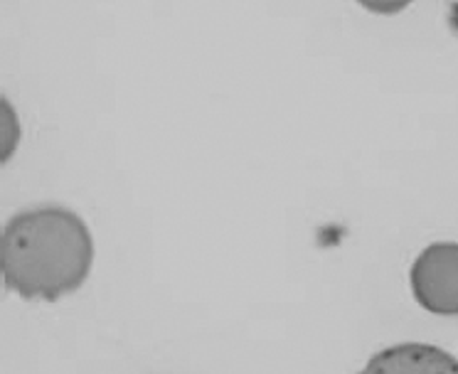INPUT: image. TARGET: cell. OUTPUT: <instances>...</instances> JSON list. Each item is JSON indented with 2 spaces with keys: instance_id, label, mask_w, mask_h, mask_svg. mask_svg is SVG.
<instances>
[{
  "instance_id": "cell-1",
  "label": "cell",
  "mask_w": 458,
  "mask_h": 374,
  "mask_svg": "<svg viewBox=\"0 0 458 374\" xmlns=\"http://www.w3.org/2000/svg\"><path fill=\"white\" fill-rule=\"evenodd\" d=\"M94 242L87 222L67 207L47 205L11 217L0 236L3 281L25 301H60L91 271Z\"/></svg>"
},
{
  "instance_id": "cell-2",
  "label": "cell",
  "mask_w": 458,
  "mask_h": 374,
  "mask_svg": "<svg viewBox=\"0 0 458 374\" xmlns=\"http://www.w3.org/2000/svg\"><path fill=\"white\" fill-rule=\"evenodd\" d=\"M417 303L434 315H458V244L437 242L427 246L409 271Z\"/></svg>"
},
{
  "instance_id": "cell-3",
  "label": "cell",
  "mask_w": 458,
  "mask_h": 374,
  "mask_svg": "<svg viewBox=\"0 0 458 374\" xmlns=\"http://www.w3.org/2000/svg\"><path fill=\"white\" fill-rule=\"evenodd\" d=\"M360 374H458V357L437 344L402 343L372 354Z\"/></svg>"
}]
</instances>
